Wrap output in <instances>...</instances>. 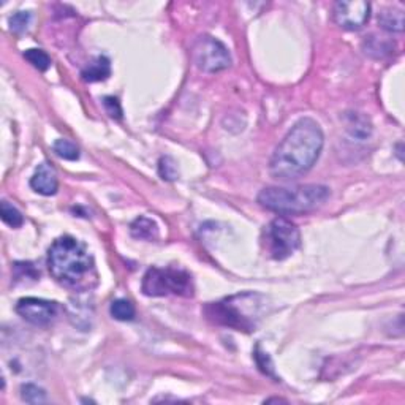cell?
Listing matches in <instances>:
<instances>
[{
    "instance_id": "obj_1",
    "label": "cell",
    "mask_w": 405,
    "mask_h": 405,
    "mask_svg": "<svg viewBox=\"0 0 405 405\" xmlns=\"http://www.w3.org/2000/svg\"><path fill=\"white\" fill-rule=\"evenodd\" d=\"M325 143L317 120L303 118L287 133L276 148L269 161V171L279 181H293L312 170Z\"/></svg>"
},
{
    "instance_id": "obj_2",
    "label": "cell",
    "mask_w": 405,
    "mask_h": 405,
    "mask_svg": "<svg viewBox=\"0 0 405 405\" xmlns=\"http://www.w3.org/2000/svg\"><path fill=\"white\" fill-rule=\"evenodd\" d=\"M48 269L53 279L68 290L90 292L98 285L94 257L83 242L72 236H62L49 247Z\"/></svg>"
},
{
    "instance_id": "obj_3",
    "label": "cell",
    "mask_w": 405,
    "mask_h": 405,
    "mask_svg": "<svg viewBox=\"0 0 405 405\" xmlns=\"http://www.w3.org/2000/svg\"><path fill=\"white\" fill-rule=\"evenodd\" d=\"M329 189L325 185L309 184L299 187H266L258 193V202L264 209L283 216H298L318 209L329 198Z\"/></svg>"
},
{
    "instance_id": "obj_4",
    "label": "cell",
    "mask_w": 405,
    "mask_h": 405,
    "mask_svg": "<svg viewBox=\"0 0 405 405\" xmlns=\"http://www.w3.org/2000/svg\"><path fill=\"white\" fill-rule=\"evenodd\" d=\"M143 293L146 296H193V280L187 271L176 268H150L143 277Z\"/></svg>"
},
{
    "instance_id": "obj_5",
    "label": "cell",
    "mask_w": 405,
    "mask_h": 405,
    "mask_svg": "<svg viewBox=\"0 0 405 405\" xmlns=\"http://www.w3.org/2000/svg\"><path fill=\"white\" fill-rule=\"evenodd\" d=\"M246 299L247 293L236 294V296L219 301V303H211L206 305L205 314L216 325L233 328L236 331H252L255 329L260 317L258 314L248 312V303H246Z\"/></svg>"
},
{
    "instance_id": "obj_6",
    "label": "cell",
    "mask_w": 405,
    "mask_h": 405,
    "mask_svg": "<svg viewBox=\"0 0 405 405\" xmlns=\"http://www.w3.org/2000/svg\"><path fill=\"white\" fill-rule=\"evenodd\" d=\"M268 251L274 260H285L301 246V233L298 227L285 217H277L266 228Z\"/></svg>"
},
{
    "instance_id": "obj_7",
    "label": "cell",
    "mask_w": 405,
    "mask_h": 405,
    "mask_svg": "<svg viewBox=\"0 0 405 405\" xmlns=\"http://www.w3.org/2000/svg\"><path fill=\"white\" fill-rule=\"evenodd\" d=\"M192 59L195 65L206 73L222 72L231 65L227 46L209 35H202L193 43Z\"/></svg>"
},
{
    "instance_id": "obj_8",
    "label": "cell",
    "mask_w": 405,
    "mask_h": 405,
    "mask_svg": "<svg viewBox=\"0 0 405 405\" xmlns=\"http://www.w3.org/2000/svg\"><path fill=\"white\" fill-rule=\"evenodd\" d=\"M333 18L345 31H360L370 18V3L364 0H340L334 5Z\"/></svg>"
},
{
    "instance_id": "obj_9",
    "label": "cell",
    "mask_w": 405,
    "mask_h": 405,
    "mask_svg": "<svg viewBox=\"0 0 405 405\" xmlns=\"http://www.w3.org/2000/svg\"><path fill=\"white\" fill-rule=\"evenodd\" d=\"M57 303L42 298H22L16 304V312L26 321L35 326H46L57 315Z\"/></svg>"
},
{
    "instance_id": "obj_10",
    "label": "cell",
    "mask_w": 405,
    "mask_h": 405,
    "mask_svg": "<svg viewBox=\"0 0 405 405\" xmlns=\"http://www.w3.org/2000/svg\"><path fill=\"white\" fill-rule=\"evenodd\" d=\"M31 187L37 193L45 196H53L59 190V179H57L56 170L48 164L38 165L31 179Z\"/></svg>"
},
{
    "instance_id": "obj_11",
    "label": "cell",
    "mask_w": 405,
    "mask_h": 405,
    "mask_svg": "<svg viewBox=\"0 0 405 405\" xmlns=\"http://www.w3.org/2000/svg\"><path fill=\"white\" fill-rule=\"evenodd\" d=\"M344 122H345V130L350 133V135L355 138V140L364 141L367 140L372 133V124L366 114L363 113H345L344 116Z\"/></svg>"
},
{
    "instance_id": "obj_12",
    "label": "cell",
    "mask_w": 405,
    "mask_h": 405,
    "mask_svg": "<svg viewBox=\"0 0 405 405\" xmlns=\"http://www.w3.org/2000/svg\"><path fill=\"white\" fill-rule=\"evenodd\" d=\"M109 74H111V62L105 56H98L83 68L81 78L86 83H98V81L108 79Z\"/></svg>"
},
{
    "instance_id": "obj_13",
    "label": "cell",
    "mask_w": 405,
    "mask_h": 405,
    "mask_svg": "<svg viewBox=\"0 0 405 405\" xmlns=\"http://www.w3.org/2000/svg\"><path fill=\"white\" fill-rule=\"evenodd\" d=\"M130 233L133 238L144 239V241H154L159 238V227L152 219L148 217H138L130 225Z\"/></svg>"
},
{
    "instance_id": "obj_14",
    "label": "cell",
    "mask_w": 405,
    "mask_h": 405,
    "mask_svg": "<svg viewBox=\"0 0 405 405\" xmlns=\"http://www.w3.org/2000/svg\"><path fill=\"white\" fill-rule=\"evenodd\" d=\"M379 24L388 32L404 31V13L397 8H383L379 13Z\"/></svg>"
},
{
    "instance_id": "obj_15",
    "label": "cell",
    "mask_w": 405,
    "mask_h": 405,
    "mask_svg": "<svg viewBox=\"0 0 405 405\" xmlns=\"http://www.w3.org/2000/svg\"><path fill=\"white\" fill-rule=\"evenodd\" d=\"M111 315L119 321H132L136 315L135 305H133L129 299H116L111 303L109 308Z\"/></svg>"
},
{
    "instance_id": "obj_16",
    "label": "cell",
    "mask_w": 405,
    "mask_h": 405,
    "mask_svg": "<svg viewBox=\"0 0 405 405\" xmlns=\"http://www.w3.org/2000/svg\"><path fill=\"white\" fill-rule=\"evenodd\" d=\"M0 216H2V221L11 228H19L24 223L22 214L13 205H10L8 201H2V205H0Z\"/></svg>"
},
{
    "instance_id": "obj_17",
    "label": "cell",
    "mask_w": 405,
    "mask_h": 405,
    "mask_svg": "<svg viewBox=\"0 0 405 405\" xmlns=\"http://www.w3.org/2000/svg\"><path fill=\"white\" fill-rule=\"evenodd\" d=\"M53 150L56 152L57 157H61L63 160H70V161H74V160H78L79 159V148L77 146V144L72 143V141H68V140H57L54 144H53Z\"/></svg>"
},
{
    "instance_id": "obj_18",
    "label": "cell",
    "mask_w": 405,
    "mask_h": 405,
    "mask_svg": "<svg viewBox=\"0 0 405 405\" xmlns=\"http://www.w3.org/2000/svg\"><path fill=\"white\" fill-rule=\"evenodd\" d=\"M24 59L35 67L40 72H46L51 67V57L43 49H27L24 51Z\"/></svg>"
},
{
    "instance_id": "obj_19",
    "label": "cell",
    "mask_w": 405,
    "mask_h": 405,
    "mask_svg": "<svg viewBox=\"0 0 405 405\" xmlns=\"http://www.w3.org/2000/svg\"><path fill=\"white\" fill-rule=\"evenodd\" d=\"M21 399L27 404H45L46 401H48V397H46V391L43 390V388L32 385V383L21 386Z\"/></svg>"
},
{
    "instance_id": "obj_20",
    "label": "cell",
    "mask_w": 405,
    "mask_h": 405,
    "mask_svg": "<svg viewBox=\"0 0 405 405\" xmlns=\"http://www.w3.org/2000/svg\"><path fill=\"white\" fill-rule=\"evenodd\" d=\"M159 175L164 181H176L179 177V170L176 160L170 155H164L159 160Z\"/></svg>"
},
{
    "instance_id": "obj_21",
    "label": "cell",
    "mask_w": 405,
    "mask_h": 405,
    "mask_svg": "<svg viewBox=\"0 0 405 405\" xmlns=\"http://www.w3.org/2000/svg\"><path fill=\"white\" fill-rule=\"evenodd\" d=\"M31 11H18L10 18V29L15 33H22L27 31L29 24H31Z\"/></svg>"
},
{
    "instance_id": "obj_22",
    "label": "cell",
    "mask_w": 405,
    "mask_h": 405,
    "mask_svg": "<svg viewBox=\"0 0 405 405\" xmlns=\"http://www.w3.org/2000/svg\"><path fill=\"white\" fill-rule=\"evenodd\" d=\"M255 360H257L258 367L262 369V372H264L266 375L274 377L277 380V377L274 375V366H273V363H271V358L268 356V353H263L262 350H260V347H257Z\"/></svg>"
},
{
    "instance_id": "obj_23",
    "label": "cell",
    "mask_w": 405,
    "mask_h": 405,
    "mask_svg": "<svg viewBox=\"0 0 405 405\" xmlns=\"http://www.w3.org/2000/svg\"><path fill=\"white\" fill-rule=\"evenodd\" d=\"M103 105L106 108V113L114 119L122 118V108H120V103L116 97H105L103 98Z\"/></svg>"
}]
</instances>
